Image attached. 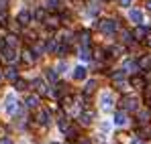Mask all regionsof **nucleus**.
<instances>
[{
  "instance_id": "1",
  "label": "nucleus",
  "mask_w": 151,
  "mask_h": 144,
  "mask_svg": "<svg viewBox=\"0 0 151 144\" xmlns=\"http://www.w3.org/2000/svg\"><path fill=\"white\" fill-rule=\"evenodd\" d=\"M100 31L104 33V35H114L116 33V28H119V24H116V21H112V18H106V21H100Z\"/></svg>"
},
{
  "instance_id": "2",
  "label": "nucleus",
  "mask_w": 151,
  "mask_h": 144,
  "mask_svg": "<svg viewBox=\"0 0 151 144\" xmlns=\"http://www.w3.org/2000/svg\"><path fill=\"white\" fill-rule=\"evenodd\" d=\"M0 55H2V59H4L6 63H10V65L19 61V55H17V51H14L12 47H4L2 51H0Z\"/></svg>"
},
{
  "instance_id": "3",
  "label": "nucleus",
  "mask_w": 151,
  "mask_h": 144,
  "mask_svg": "<svg viewBox=\"0 0 151 144\" xmlns=\"http://www.w3.org/2000/svg\"><path fill=\"white\" fill-rule=\"evenodd\" d=\"M6 112H8L10 116H14V114L21 112V104L14 99V96H6Z\"/></svg>"
},
{
  "instance_id": "4",
  "label": "nucleus",
  "mask_w": 151,
  "mask_h": 144,
  "mask_svg": "<svg viewBox=\"0 0 151 144\" xmlns=\"http://www.w3.org/2000/svg\"><path fill=\"white\" fill-rule=\"evenodd\" d=\"M121 106H123V110H125V112H137V108H139V101H137L135 97L127 96V97H123Z\"/></svg>"
},
{
  "instance_id": "5",
  "label": "nucleus",
  "mask_w": 151,
  "mask_h": 144,
  "mask_svg": "<svg viewBox=\"0 0 151 144\" xmlns=\"http://www.w3.org/2000/svg\"><path fill=\"white\" fill-rule=\"evenodd\" d=\"M149 37V28L147 26H137L135 31H133V39L135 41H145Z\"/></svg>"
},
{
  "instance_id": "6",
  "label": "nucleus",
  "mask_w": 151,
  "mask_h": 144,
  "mask_svg": "<svg viewBox=\"0 0 151 144\" xmlns=\"http://www.w3.org/2000/svg\"><path fill=\"white\" fill-rule=\"evenodd\" d=\"M33 89H35L39 96H47V92H49L43 79H35V81H33Z\"/></svg>"
},
{
  "instance_id": "7",
  "label": "nucleus",
  "mask_w": 151,
  "mask_h": 144,
  "mask_svg": "<svg viewBox=\"0 0 151 144\" xmlns=\"http://www.w3.org/2000/svg\"><path fill=\"white\" fill-rule=\"evenodd\" d=\"M123 69H125L127 73H135L141 71V67H139V61H125V65H123Z\"/></svg>"
},
{
  "instance_id": "8",
  "label": "nucleus",
  "mask_w": 151,
  "mask_h": 144,
  "mask_svg": "<svg viewBox=\"0 0 151 144\" xmlns=\"http://www.w3.org/2000/svg\"><path fill=\"white\" fill-rule=\"evenodd\" d=\"M37 122H39L41 126H47V124L51 122V114L47 112V110H41V112L37 114Z\"/></svg>"
},
{
  "instance_id": "9",
  "label": "nucleus",
  "mask_w": 151,
  "mask_h": 144,
  "mask_svg": "<svg viewBox=\"0 0 151 144\" xmlns=\"http://www.w3.org/2000/svg\"><path fill=\"white\" fill-rule=\"evenodd\" d=\"M92 120H94V112H92V110H86V112H82V114H80V124L88 126Z\"/></svg>"
},
{
  "instance_id": "10",
  "label": "nucleus",
  "mask_w": 151,
  "mask_h": 144,
  "mask_svg": "<svg viewBox=\"0 0 151 144\" xmlns=\"http://www.w3.org/2000/svg\"><path fill=\"white\" fill-rule=\"evenodd\" d=\"M23 61L29 63V65H31V63H35V61H37V53H35V51H31V49H25V51H23Z\"/></svg>"
},
{
  "instance_id": "11",
  "label": "nucleus",
  "mask_w": 151,
  "mask_h": 144,
  "mask_svg": "<svg viewBox=\"0 0 151 144\" xmlns=\"http://www.w3.org/2000/svg\"><path fill=\"white\" fill-rule=\"evenodd\" d=\"M100 101H102V110H106V112L112 110V96H110V94H104Z\"/></svg>"
},
{
  "instance_id": "12",
  "label": "nucleus",
  "mask_w": 151,
  "mask_h": 144,
  "mask_svg": "<svg viewBox=\"0 0 151 144\" xmlns=\"http://www.w3.org/2000/svg\"><path fill=\"white\" fill-rule=\"evenodd\" d=\"M43 23L47 24L49 28H55V26H59V16H57V14H49V16H47Z\"/></svg>"
},
{
  "instance_id": "13",
  "label": "nucleus",
  "mask_w": 151,
  "mask_h": 144,
  "mask_svg": "<svg viewBox=\"0 0 151 144\" xmlns=\"http://www.w3.org/2000/svg\"><path fill=\"white\" fill-rule=\"evenodd\" d=\"M4 75H6V77H8L10 81H17V79H19V71H17V69H14L12 65H8V67L4 69Z\"/></svg>"
},
{
  "instance_id": "14",
  "label": "nucleus",
  "mask_w": 151,
  "mask_h": 144,
  "mask_svg": "<svg viewBox=\"0 0 151 144\" xmlns=\"http://www.w3.org/2000/svg\"><path fill=\"white\" fill-rule=\"evenodd\" d=\"M31 18H33V16H31V12H27V10H23V12L19 14V18H17V21H19V23L23 24V26H27V24L31 23Z\"/></svg>"
},
{
  "instance_id": "15",
  "label": "nucleus",
  "mask_w": 151,
  "mask_h": 144,
  "mask_svg": "<svg viewBox=\"0 0 151 144\" xmlns=\"http://www.w3.org/2000/svg\"><path fill=\"white\" fill-rule=\"evenodd\" d=\"M86 67H82V65H78V67H76L74 69V79H78V81H80V79H86Z\"/></svg>"
},
{
  "instance_id": "16",
  "label": "nucleus",
  "mask_w": 151,
  "mask_h": 144,
  "mask_svg": "<svg viewBox=\"0 0 151 144\" xmlns=\"http://www.w3.org/2000/svg\"><path fill=\"white\" fill-rule=\"evenodd\" d=\"M25 104H27V108H29V110L37 108V106H39V94H37V96H29Z\"/></svg>"
},
{
  "instance_id": "17",
  "label": "nucleus",
  "mask_w": 151,
  "mask_h": 144,
  "mask_svg": "<svg viewBox=\"0 0 151 144\" xmlns=\"http://www.w3.org/2000/svg\"><path fill=\"white\" fill-rule=\"evenodd\" d=\"M131 85L141 89V87H145V79H143V77H139V75H133V77H131Z\"/></svg>"
},
{
  "instance_id": "18",
  "label": "nucleus",
  "mask_w": 151,
  "mask_h": 144,
  "mask_svg": "<svg viewBox=\"0 0 151 144\" xmlns=\"http://www.w3.org/2000/svg\"><path fill=\"white\" fill-rule=\"evenodd\" d=\"M129 18H131V21H133V23H141V21H143V12H141V10H131V12H129Z\"/></svg>"
},
{
  "instance_id": "19",
  "label": "nucleus",
  "mask_w": 151,
  "mask_h": 144,
  "mask_svg": "<svg viewBox=\"0 0 151 144\" xmlns=\"http://www.w3.org/2000/svg\"><path fill=\"white\" fill-rule=\"evenodd\" d=\"M114 124H116V126H125L127 124V114L125 112H116V114H114Z\"/></svg>"
},
{
  "instance_id": "20",
  "label": "nucleus",
  "mask_w": 151,
  "mask_h": 144,
  "mask_svg": "<svg viewBox=\"0 0 151 144\" xmlns=\"http://www.w3.org/2000/svg\"><path fill=\"white\" fill-rule=\"evenodd\" d=\"M94 92H96V81L92 79V81L86 83V87H84V96H92Z\"/></svg>"
},
{
  "instance_id": "21",
  "label": "nucleus",
  "mask_w": 151,
  "mask_h": 144,
  "mask_svg": "<svg viewBox=\"0 0 151 144\" xmlns=\"http://www.w3.org/2000/svg\"><path fill=\"white\" fill-rule=\"evenodd\" d=\"M80 59H84V61L92 59V53H90V49H88V45H82V49H80Z\"/></svg>"
},
{
  "instance_id": "22",
  "label": "nucleus",
  "mask_w": 151,
  "mask_h": 144,
  "mask_svg": "<svg viewBox=\"0 0 151 144\" xmlns=\"http://www.w3.org/2000/svg\"><path fill=\"white\" fill-rule=\"evenodd\" d=\"M139 67H141L143 71L151 69V57H141V59H139Z\"/></svg>"
},
{
  "instance_id": "23",
  "label": "nucleus",
  "mask_w": 151,
  "mask_h": 144,
  "mask_svg": "<svg viewBox=\"0 0 151 144\" xmlns=\"http://www.w3.org/2000/svg\"><path fill=\"white\" fill-rule=\"evenodd\" d=\"M14 87H17V92H25L27 87H29V83H27L25 79H21V77H19V79L14 81Z\"/></svg>"
},
{
  "instance_id": "24",
  "label": "nucleus",
  "mask_w": 151,
  "mask_h": 144,
  "mask_svg": "<svg viewBox=\"0 0 151 144\" xmlns=\"http://www.w3.org/2000/svg\"><path fill=\"white\" fill-rule=\"evenodd\" d=\"M0 24L8 26V12H6V8H0Z\"/></svg>"
},
{
  "instance_id": "25",
  "label": "nucleus",
  "mask_w": 151,
  "mask_h": 144,
  "mask_svg": "<svg viewBox=\"0 0 151 144\" xmlns=\"http://www.w3.org/2000/svg\"><path fill=\"white\" fill-rule=\"evenodd\" d=\"M33 18H35V21H45V18H47V14H45V10H43V8H37V10H35V14H33Z\"/></svg>"
},
{
  "instance_id": "26",
  "label": "nucleus",
  "mask_w": 151,
  "mask_h": 144,
  "mask_svg": "<svg viewBox=\"0 0 151 144\" xmlns=\"http://www.w3.org/2000/svg\"><path fill=\"white\" fill-rule=\"evenodd\" d=\"M139 136H141V138H149V136H151V128L143 124V128L139 130Z\"/></svg>"
},
{
  "instance_id": "27",
  "label": "nucleus",
  "mask_w": 151,
  "mask_h": 144,
  "mask_svg": "<svg viewBox=\"0 0 151 144\" xmlns=\"http://www.w3.org/2000/svg\"><path fill=\"white\" fill-rule=\"evenodd\" d=\"M57 73H59V71H55V69H47L45 75H47V79H49V81H57Z\"/></svg>"
},
{
  "instance_id": "28",
  "label": "nucleus",
  "mask_w": 151,
  "mask_h": 144,
  "mask_svg": "<svg viewBox=\"0 0 151 144\" xmlns=\"http://www.w3.org/2000/svg\"><path fill=\"white\" fill-rule=\"evenodd\" d=\"M57 43L55 41H47V45H45V51H49V53H53V51H57Z\"/></svg>"
},
{
  "instance_id": "29",
  "label": "nucleus",
  "mask_w": 151,
  "mask_h": 144,
  "mask_svg": "<svg viewBox=\"0 0 151 144\" xmlns=\"http://www.w3.org/2000/svg\"><path fill=\"white\" fill-rule=\"evenodd\" d=\"M59 128H61V132H65L70 128V120L68 118H59Z\"/></svg>"
},
{
  "instance_id": "30",
  "label": "nucleus",
  "mask_w": 151,
  "mask_h": 144,
  "mask_svg": "<svg viewBox=\"0 0 151 144\" xmlns=\"http://www.w3.org/2000/svg\"><path fill=\"white\" fill-rule=\"evenodd\" d=\"M108 53H110L112 57H119V55L123 53V47H119V45H116V47H110V49H108Z\"/></svg>"
},
{
  "instance_id": "31",
  "label": "nucleus",
  "mask_w": 151,
  "mask_h": 144,
  "mask_svg": "<svg viewBox=\"0 0 151 144\" xmlns=\"http://www.w3.org/2000/svg\"><path fill=\"white\" fill-rule=\"evenodd\" d=\"M78 37H80V43H82V45H88V41H90V35H88L86 31H84V33H80Z\"/></svg>"
},
{
  "instance_id": "32",
  "label": "nucleus",
  "mask_w": 151,
  "mask_h": 144,
  "mask_svg": "<svg viewBox=\"0 0 151 144\" xmlns=\"http://www.w3.org/2000/svg\"><path fill=\"white\" fill-rule=\"evenodd\" d=\"M139 118H141V124H147V122H149V112L143 110V112L139 114Z\"/></svg>"
},
{
  "instance_id": "33",
  "label": "nucleus",
  "mask_w": 151,
  "mask_h": 144,
  "mask_svg": "<svg viewBox=\"0 0 151 144\" xmlns=\"http://www.w3.org/2000/svg\"><path fill=\"white\" fill-rule=\"evenodd\" d=\"M57 6H59V0H47V8H51V10H57Z\"/></svg>"
},
{
  "instance_id": "34",
  "label": "nucleus",
  "mask_w": 151,
  "mask_h": 144,
  "mask_svg": "<svg viewBox=\"0 0 151 144\" xmlns=\"http://www.w3.org/2000/svg\"><path fill=\"white\" fill-rule=\"evenodd\" d=\"M55 53H57V55H59V57H63V55H65V53H68V45H59V47H57V51H55Z\"/></svg>"
},
{
  "instance_id": "35",
  "label": "nucleus",
  "mask_w": 151,
  "mask_h": 144,
  "mask_svg": "<svg viewBox=\"0 0 151 144\" xmlns=\"http://www.w3.org/2000/svg\"><path fill=\"white\" fill-rule=\"evenodd\" d=\"M6 43H8V45H17V43H19V39H17V37H14V33H12V35H8V37H6Z\"/></svg>"
},
{
  "instance_id": "36",
  "label": "nucleus",
  "mask_w": 151,
  "mask_h": 144,
  "mask_svg": "<svg viewBox=\"0 0 151 144\" xmlns=\"http://www.w3.org/2000/svg\"><path fill=\"white\" fill-rule=\"evenodd\" d=\"M61 106H63V108H70V106H72V97H63V99H61Z\"/></svg>"
},
{
  "instance_id": "37",
  "label": "nucleus",
  "mask_w": 151,
  "mask_h": 144,
  "mask_svg": "<svg viewBox=\"0 0 151 144\" xmlns=\"http://www.w3.org/2000/svg\"><path fill=\"white\" fill-rule=\"evenodd\" d=\"M8 2L10 0H0V8H8Z\"/></svg>"
},
{
  "instance_id": "38",
  "label": "nucleus",
  "mask_w": 151,
  "mask_h": 144,
  "mask_svg": "<svg viewBox=\"0 0 151 144\" xmlns=\"http://www.w3.org/2000/svg\"><path fill=\"white\" fill-rule=\"evenodd\" d=\"M4 47H6V39H4V37H0V51H2Z\"/></svg>"
},
{
  "instance_id": "39",
  "label": "nucleus",
  "mask_w": 151,
  "mask_h": 144,
  "mask_svg": "<svg viewBox=\"0 0 151 144\" xmlns=\"http://www.w3.org/2000/svg\"><path fill=\"white\" fill-rule=\"evenodd\" d=\"M121 2V6H131V0H119Z\"/></svg>"
},
{
  "instance_id": "40",
  "label": "nucleus",
  "mask_w": 151,
  "mask_h": 144,
  "mask_svg": "<svg viewBox=\"0 0 151 144\" xmlns=\"http://www.w3.org/2000/svg\"><path fill=\"white\" fill-rule=\"evenodd\" d=\"M0 144H12V142H10L8 138H2V140H0Z\"/></svg>"
},
{
  "instance_id": "41",
  "label": "nucleus",
  "mask_w": 151,
  "mask_h": 144,
  "mask_svg": "<svg viewBox=\"0 0 151 144\" xmlns=\"http://www.w3.org/2000/svg\"><path fill=\"white\" fill-rule=\"evenodd\" d=\"M147 45H149V47H151V35H149V37H147Z\"/></svg>"
},
{
  "instance_id": "42",
  "label": "nucleus",
  "mask_w": 151,
  "mask_h": 144,
  "mask_svg": "<svg viewBox=\"0 0 151 144\" xmlns=\"http://www.w3.org/2000/svg\"><path fill=\"white\" fill-rule=\"evenodd\" d=\"M133 144H143V142L141 140H133Z\"/></svg>"
},
{
  "instance_id": "43",
  "label": "nucleus",
  "mask_w": 151,
  "mask_h": 144,
  "mask_svg": "<svg viewBox=\"0 0 151 144\" xmlns=\"http://www.w3.org/2000/svg\"><path fill=\"white\" fill-rule=\"evenodd\" d=\"M147 8H149V10H151V0H147Z\"/></svg>"
},
{
  "instance_id": "44",
  "label": "nucleus",
  "mask_w": 151,
  "mask_h": 144,
  "mask_svg": "<svg viewBox=\"0 0 151 144\" xmlns=\"http://www.w3.org/2000/svg\"><path fill=\"white\" fill-rule=\"evenodd\" d=\"M80 144H90V142H88V140H84V142H80Z\"/></svg>"
},
{
  "instance_id": "45",
  "label": "nucleus",
  "mask_w": 151,
  "mask_h": 144,
  "mask_svg": "<svg viewBox=\"0 0 151 144\" xmlns=\"http://www.w3.org/2000/svg\"><path fill=\"white\" fill-rule=\"evenodd\" d=\"M104 2H110V0H104Z\"/></svg>"
},
{
  "instance_id": "46",
  "label": "nucleus",
  "mask_w": 151,
  "mask_h": 144,
  "mask_svg": "<svg viewBox=\"0 0 151 144\" xmlns=\"http://www.w3.org/2000/svg\"><path fill=\"white\" fill-rule=\"evenodd\" d=\"M53 144H57V142H53Z\"/></svg>"
}]
</instances>
